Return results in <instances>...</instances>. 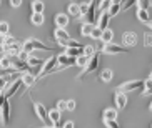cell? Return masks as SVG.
I'll return each instance as SVG.
<instances>
[{
    "instance_id": "f35d334b",
    "label": "cell",
    "mask_w": 152,
    "mask_h": 128,
    "mask_svg": "<svg viewBox=\"0 0 152 128\" xmlns=\"http://www.w3.org/2000/svg\"><path fill=\"white\" fill-rule=\"evenodd\" d=\"M57 110H58V111L67 110V103L64 102V100H58V102H57Z\"/></svg>"
},
{
    "instance_id": "2e32d148",
    "label": "cell",
    "mask_w": 152,
    "mask_h": 128,
    "mask_svg": "<svg viewBox=\"0 0 152 128\" xmlns=\"http://www.w3.org/2000/svg\"><path fill=\"white\" fill-rule=\"evenodd\" d=\"M49 120H50V123H52V125H55V127H60L62 111H58L57 108H54V110H49Z\"/></svg>"
},
{
    "instance_id": "e0dca14e",
    "label": "cell",
    "mask_w": 152,
    "mask_h": 128,
    "mask_svg": "<svg viewBox=\"0 0 152 128\" xmlns=\"http://www.w3.org/2000/svg\"><path fill=\"white\" fill-rule=\"evenodd\" d=\"M70 22V17H69L67 13H57L55 15V25L60 27V28H65Z\"/></svg>"
},
{
    "instance_id": "bcb514c9",
    "label": "cell",
    "mask_w": 152,
    "mask_h": 128,
    "mask_svg": "<svg viewBox=\"0 0 152 128\" xmlns=\"http://www.w3.org/2000/svg\"><path fill=\"white\" fill-rule=\"evenodd\" d=\"M4 102H5V95H4V92H0V106H2Z\"/></svg>"
},
{
    "instance_id": "1f68e13d",
    "label": "cell",
    "mask_w": 152,
    "mask_h": 128,
    "mask_svg": "<svg viewBox=\"0 0 152 128\" xmlns=\"http://www.w3.org/2000/svg\"><path fill=\"white\" fill-rule=\"evenodd\" d=\"M9 32H10V23L9 22H0V37H5V35H9Z\"/></svg>"
},
{
    "instance_id": "8d00e7d4",
    "label": "cell",
    "mask_w": 152,
    "mask_h": 128,
    "mask_svg": "<svg viewBox=\"0 0 152 128\" xmlns=\"http://www.w3.org/2000/svg\"><path fill=\"white\" fill-rule=\"evenodd\" d=\"M67 110L69 111H75V106H77V103H75V100H67Z\"/></svg>"
},
{
    "instance_id": "d590c367",
    "label": "cell",
    "mask_w": 152,
    "mask_h": 128,
    "mask_svg": "<svg viewBox=\"0 0 152 128\" xmlns=\"http://www.w3.org/2000/svg\"><path fill=\"white\" fill-rule=\"evenodd\" d=\"M95 52H97V50L94 48V45H85L84 47V55H87V57H92Z\"/></svg>"
},
{
    "instance_id": "7402d4cb",
    "label": "cell",
    "mask_w": 152,
    "mask_h": 128,
    "mask_svg": "<svg viewBox=\"0 0 152 128\" xmlns=\"http://www.w3.org/2000/svg\"><path fill=\"white\" fill-rule=\"evenodd\" d=\"M102 116H104V120H117L119 110H117V108H105Z\"/></svg>"
},
{
    "instance_id": "cb8c5ba5",
    "label": "cell",
    "mask_w": 152,
    "mask_h": 128,
    "mask_svg": "<svg viewBox=\"0 0 152 128\" xmlns=\"http://www.w3.org/2000/svg\"><path fill=\"white\" fill-rule=\"evenodd\" d=\"M27 65H28V68H34V67H39V68H40V67L44 65V60L39 58V57H32V55H28Z\"/></svg>"
},
{
    "instance_id": "f5cc1de1",
    "label": "cell",
    "mask_w": 152,
    "mask_h": 128,
    "mask_svg": "<svg viewBox=\"0 0 152 128\" xmlns=\"http://www.w3.org/2000/svg\"><path fill=\"white\" fill-rule=\"evenodd\" d=\"M151 128H152V127H151Z\"/></svg>"
},
{
    "instance_id": "c3c4849f",
    "label": "cell",
    "mask_w": 152,
    "mask_h": 128,
    "mask_svg": "<svg viewBox=\"0 0 152 128\" xmlns=\"http://www.w3.org/2000/svg\"><path fill=\"white\" fill-rule=\"evenodd\" d=\"M149 7H152V0H149Z\"/></svg>"
},
{
    "instance_id": "ac0fdd59",
    "label": "cell",
    "mask_w": 152,
    "mask_h": 128,
    "mask_svg": "<svg viewBox=\"0 0 152 128\" xmlns=\"http://www.w3.org/2000/svg\"><path fill=\"white\" fill-rule=\"evenodd\" d=\"M30 9H32V13H44L45 4L42 2V0H32Z\"/></svg>"
},
{
    "instance_id": "8fae6325",
    "label": "cell",
    "mask_w": 152,
    "mask_h": 128,
    "mask_svg": "<svg viewBox=\"0 0 152 128\" xmlns=\"http://www.w3.org/2000/svg\"><path fill=\"white\" fill-rule=\"evenodd\" d=\"M109 22H110V15H109L107 12H99L95 25H97L100 30H105V28H109Z\"/></svg>"
},
{
    "instance_id": "f546056e",
    "label": "cell",
    "mask_w": 152,
    "mask_h": 128,
    "mask_svg": "<svg viewBox=\"0 0 152 128\" xmlns=\"http://www.w3.org/2000/svg\"><path fill=\"white\" fill-rule=\"evenodd\" d=\"M94 25H95V23H85V22H84V25L80 27V33H82V37H90V32H92Z\"/></svg>"
},
{
    "instance_id": "7a4b0ae2",
    "label": "cell",
    "mask_w": 152,
    "mask_h": 128,
    "mask_svg": "<svg viewBox=\"0 0 152 128\" xmlns=\"http://www.w3.org/2000/svg\"><path fill=\"white\" fill-rule=\"evenodd\" d=\"M57 67V55H52L47 60H44V65L40 67V72L39 75H35V80H40L44 77H47L49 73H54V68Z\"/></svg>"
},
{
    "instance_id": "e575fe53",
    "label": "cell",
    "mask_w": 152,
    "mask_h": 128,
    "mask_svg": "<svg viewBox=\"0 0 152 128\" xmlns=\"http://www.w3.org/2000/svg\"><path fill=\"white\" fill-rule=\"evenodd\" d=\"M104 125L107 128H121V125H119L117 120H104Z\"/></svg>"
},
{
    "instance_id": "8992f818",
    "label": "cell",
    "mask_w": 152,
    "mask_h": 128,
    "mask_svg": "<svg viewBox=\"0 0 152 128\" xmlns=\"http://www.w3.org/2000/svg\"><path fill=\"white\" fill-rule=\"evenodd\" d=\"M102 53H107V55H115V53H129V48H125V47H122V45H117V43H104L102 50H100Z\"/></svg>"
},
{
    "instance_id": "44dd1931",
    "label": "cell",
    "mask_w": 152,
    "mask_h": 128,
    "mask_svg": "<svg viewBox=\"0 0 152 128\" xmlns=\"http://www.w3.org/2000/svg\"><path fill=\"white\" fill-rule=\"evenodd\" d=\"M99 78L102 80L104 83H109V82L114 78V72H112L110 68H104V70L99 73Z\"/></svg>"
},
{
    "instance_id": "60d3db41",
    "label": "cell",
    "mask_w": 152,
    "mask_h": 128,
    "mask_svg": "<svg viewBox=\"0 0 152 128\" xmlns=\"http://www.w3.org/2000/svg\"><path fill=\"white\" fill-rule=\"evenodd\" d=\"M79 7H80V13H82V17H84V15H85V12H87V9H89V2L79 4Z\"/></svg>"
},
{
    "instance_id": "836d02e7",
    "label": "cell",
    "mask_w": 152,
    "mask_h": 128,
    "mask_svg": "<svg viewBox=\"0 0 152 128\" xmlns=\"http://www.w3.org/2000/svg\"><path fill=\"white\" fill-rule=\"evenodd\" d=\"M100 35H102V30H100L97 25H94V28H92V32H90V37H92L94 40H100Z\"/></svg>"
},
{
    "instance_id": "d6a6232c",
    "label": "cell",
    "mask_w": 152,
    "mask_h": 128,
    "mask_svg": "<svg viewBox=\"0 0 152 128\" xmlns=\"http://www.w3.org/2000/svg\"><path fill=\"white\" fill-rule=\"evenodd\" d=\"M0 68H14V67H12V62H10V58L7 57V55L0 57Z\"/></svg>"
},
{
    "instance_id": "ee69618b",
    "label": "cell",
    "mask_w": 152,
    "mask_h": 128,
    "mask_svg": "<svg viewBox=\"0 0 152 128\" xmlns=\"http://www.w3.org/2000/svg\"><path fill=\"white\" fill-rule=\"evenodd\" d=\"M62 128H75V125H74V121H65L62 125Z\"/></svg>"
},
{
    "instance_id": "74e56055",
    "label": "cell",
    "mask_w": 152,
    "mask_h": 128,
    "mask_svg": "<svg viewBox=\"0 0 152 128\" xmlns=\"http://www.w3.org/2000/svg\"><path fill=\"white\" fill-rule=\"evenodd\" d=\"M9 85H10V83L5 80V77H0V92H4V90L7 88Z\"/></svg>"
},
{
    "instance_id": "681fc988",
    "label": "cell",
    "mask_w": 152,
    "mask_h": 128,
    "mask_svg": "<svg viewBox=\"0 0 152 128\" xmlns=\"http://www.w3.org/2000/svg\"><path fill=\"white\" fill-rule=\"evenodd\" d=\"M149 27H151V28H152V20H151V22H149Z\"/></svg>"
},
{
    "instance_id": "9c48e42d",
    "label": "cell",
    "mask_w": 152,
    "mask_h": 128,
    "mask_svg": "<svg viewBox=\"0 0 152 128\" xmlns=\"http://www.w3.org/2000/svg\"><path fill=\"white\" fill-rule=\"evenodd\" d=\"M57 65H60L62 68H69V67L75 65V58L69 57L67 53H58L57 55Z\"/></svg>"
},
{
    "instance_id": "52a82bcc",
    "label": "cell",
    "mask_w": 152,
    "mask_h": 128,
    "mask_svg": "<svg viewBox=\"0 0 152 128\" xmlns=\"http://www.w3.org/2000/svg\"><path fill=\"white\" fill-rule=\"evenodd\" d=\"M34 110H35V115L39 116V120H42L45 125H52L49 120V110L44 103H34Z\"/></svg>"
},
{
    "instance_id": "4dcf8cb0",
    "label": "cell",
    "mask_w": 152,
    "mask_h": 128,
    "mask_svg": "<svg viewBox=\"0 0 152 128\" xmlns=\"http://www.w3.org/2000/svg\"><path fill=\"white\" fill-rule=\"evenodd\" d=\"M142 95H152V78L144 80V88H142Z\"/></svg>"
},
{
    "instance_id": "d4e9b609",
    "label": "cell",
    "mask_w": 152,
    "mask_h": 128,
    "mask_svg": "<svg viewBox=\"0 0 152 128\" xmlns=\"http://www.w3.org/2000/svg\"><path fill=\"white\" fill-rule=\"evenodd\" d=\"M30 22L34 23L35 27H40V25H44V22H45V18H44V13H32V17H30Z\"/></svg>"
},
{
    "instance_id": "7dc6e473",
    "label": "cell",
    "mask_w": 152,
    "mask_h": 128,
    "mask_svg": "<svg viewBox=\"0 0 152 128\" xmlns=\"http://www.w3.org/2000/svg\"><path fill=\"white\" fill-rule=\"evenodd\" d=\"M44 128H62V127H55V125H47V127H44Z\"/></svg>"
},
{
    "instance_id": "9a60e30c",
    "label": "cell",
    "mask_w": 152,
    "mask_h": 128,
    "mask_svg": "<svg viewBox=\"0 0 152 128\" xmlns=\"http://www.w3.org/2000/svg\"><path fill=\"white\" fill-rule=\"evenodd\" d=\"M20 80H22V85H25V87H30V85H34L37 82L35 75H34L32 72H28V70L20 73Z\"/></svg>"
},
{
    "instance_id": "d6986e66",
    "label": "cell",
    "mask_w": 152,
    "mask_h": 128,
    "mask_svg": "<svg viewBox=\"0 0 152 128\" xmlns=\"http://www.w3.org/2000/svg\"><path fill=\"white\" fill-rule=\"evenodd\" d=\"M54 37L55 40H69L70 38V33L67 32V28H60V27H57L54 32Z\"/></svg>"
},
{
    "instance_id": "4fadbf2b",
    "label": "cell",
    "mask_w": 152,
    "mask_h": 128,
    "mask_svg": "<svg viewBox=\"0 0 152 128\" xmlns=\"http://www.w3.org/2000/svg\"><path fill=\"white\" fill-rule=\"evenodd\" d=\"M122 42H124L127 47H135L139 42V37L135 32H125L124 35H122Z\"/></svg>"
},
{
    "instance_id": "5bb4252c",
    "label": "cell",
    "mask_w": 152,
    "mask_h": 128,
    "mask_svg": "<svg viewBox=\"0 0 152 128\" xmlns=\"http://www.w3.org/2000/svg\"><path fill=\"white\" fill-rule=\"evenodd\" d=\"M67 15H69V17H74L75 20L82 18V13H80V7H79V4L72 2V4L67 7Z\"/></svg>"
},
{
    "instance_id": "603a6c76",
    "label": "cell",
    "mask_w": 152,
    "mask_h": 128,
    "mask_svg": "<svg viewBox=\"0 0 152 128\" xmlns=\"http://www.w3.org/2000/svg\"><path fill=\"white\" fill-rule=\"evenodd\" d=\"M112 40H114V32H112L110 28H105V30H102L100 42H102V43H110Z\"/></svg>"
},
{
    "instance_id": "5b68a950",
    "label": "cell",
    "mask_w": 152,
    "mask_h": 128,
    "mask_svg": "<svg viewBox=\"0 0 152 128\" xmlns=\"http://www.w3.org/2000/svg\"><path fill=\"white\" fill-rule=\"evenodd\" d=\"M144 88V80H129L119 87V92H124V93H129V92H137V90H142Z\"/></svg>"
},
{
    "instance_id": "277c9868",
    "label": "cell",
    "mask_w": 152,
    "mask_h": 128,
    "mask_svg": "<svg viewBox=\"0 0 152 128\" xmlns=\"http://www.w3.org/2000/svg\"><path fill=\"white\" fill-rule=\"evenodd\" d=\"M97 2L99 0H89V9H87V12H85V15L82 18H84L85 23H95V20H97Z\"/></svg>"
},
{
    "instance_id": "ab89813d",
    "label": "cell",
    "mask_w": 152,
    "mask_h": 128,
    "mask_svg": "<svg viewBox=\"0 0 152 128\" xmlns=\"http://www.w3.org/2000/svg\"><path fill=\"white\" fill-rule=\"evenodd\" d=\"M135 4L139 5V9H149V0H137Z\"/></svg>"
},
{
    "instance_id": "b9f144b4",
    "label": "cell",
    "mask_w": 152,
    "mask_h": 128,
    "mask_svg": "<svg viewBox=\"0 0 152 128\" xmlns=\"http://www.w3.org/2000/svg\"><path fill=\"white\" fill-rule=\"evenodd\" d=\"M23 0H10V5L14 7V9H18V7H22Z\"/></svg>"
},
{
    "instance_id": "7bdbcfd3",
    "label": "cell",
    "mask_w": 152,
    "mask_h": 128,
    "mask_svg": "<svg viewBox=\"0 0 152 128\" xmlns=\"http://www.w3.org/2000/svg\"><path fill=\"white\" fill-rule=\"evenodd\" d=\"M17 57L20 58V60H23V62H27V58H28V53H27V52H23V50H20V53H18Z\"/></svg>"
},
{
    "instance_id": "f1b7e54d",
    "label": "cell",
    "mask_w": 152,
    "mask_h": 128,
    "mask_svg": "<svg viewBox=\"0 0 152 128\" xmlns=\"http://www.w3.org/2000/svg\"><path fill=\"white\" fill-rule=\"evenodd\" d=\"M112 5V0H99L97 2V12H107Z\"/></svg>"
},
{
    "instance_id": "83f0119b",
    "label": "cell",
    "mask_w": 152,
    "mask_h": 128,
    "mask_svg": "<svg viewBox=\"0 0 152 128\" xmlns=\"http://www.w3.org/2000/svg\"><path fill=\"white\" fill-rule=\"evenodd\" d=\"M64 53H67L69 57H79V55H82V53H84V47H82V48H77V47H70V48H65V52Z\"/></svg>"
},
{
    "instance_id": "f6af8a7d",
    "label": "cell",
    "mask_w": 152,
    "mask_h": 128,
    "mask_svg": "<svg viewBox=\"0 0 152 128\" xmlns=\"http://www.w3.org/2000/svg\"><path fill=\"white\" fill-rule=\"evenodd\" d=\"M5 55V45H0V57Z\"/></svg>"
},
{
    "instance_id": "816d5d0a",
    "label": "cell",
    "mask_w": 152,
    "mask_h": 128,
    "mask_svg": "<svg viewBox=\"0 0 152 128\" xmlns=\"http://www.w3.org/2000/svg\"><path fill=\"white\" fill-rule=\"evenodd\" d=\"M149 78H152V73H151V77H149Z\"/></svg>"
},
{
    "instance_id": "7c38bea8",
    "label": "cell",
    "mask_w": 152,
    "mask_h": 128,
    "mask_svg": "<svg viewBox=\"0 0 152 128\" xmlns=\"http://www.w3.org/2000/svg\"><path fill=\"white\" fill-rule=\"evenodd\" d=\"M20 87H22V80L20 78H17V80H14V82H12V83L9 85V87H7V88H5V98H12L15 95V93L18 92V90H20Z\"/></svg>"
},
{
    "instance_id": "f907efd6",
    "label": "cell",
    "mask_w": 152,
    "mask_h": 128,
    "mask_svg": "<svg viewBox=\"0 0 152 128\" xmlns=\"http://www.w3.org/2000/svg\"><path fill=\"white\" fill-rule=\"evenodd\" d=\"M149 110H151V111H152V103H151V106H149Z\"/></svg>"
},
{
    "instance_id": "484cf974",
    "label": "cell",
    "mask_w": 152,
    "mask_h": 128,
    "mask_svg": "<svg viewBox=\"0 0 152 128\" xmlns=\"http://www.w3.org/2000/svg\"><path fill=\"white\" fill-rule=\"evenodd\" d=\"M89 60H90V57H87V55H79V57H75V65L77 67H80V68H85L87 67V63H89Z\"/></svg>"
},
{
    "instance_id": "30bf717a",
    "label": "cell",
    "mask_w": 152,
    "mask_h": 128,
    "mask_svg": "<svg viewBox=\"0 0 152 128\" xmlns=\"http://www.w3.org/2000/svg\"><path fill=\"white\" fill-rule=\"evenodd\" d=\"M0 120L4 125H9V120H10V103H9V98H5V102L2 103L0 106Z\"/></svg>"
},
{
    "instance_id": "4316f807",
    "label": "cell",
    "mask_w": 152,
    "mask_h": 128,
    "mask_svg": "<svg viewBox=\"0 0 152 128\" xmlns=\"http://www.w3.org/2000/svg\"><path fill=\"white\" fill-rule=\"evenodd\" d=\"M121 10H122V4H112L110 7H109L107 13L110 15V18H112V17H115V15H119Z\"/></svg>"
},
{
    "instance_id": "3957f363",
    "label": "cell",
    "mask_w": 152,
    "mask_h": 128,
    "mask_svg": "<svg viewBox=\"0 0 152 128\" xmlns=\"http://www.w3.org/2000/svg\"><path fill=\"white\" fill-rule=\"evenodd\" d=\"M100 53L102 52H95L92 57H90L89 63H87V67H85L84 70H82V73L79 77H77V80H82L84 77H87L89 73H94L95 70H97V67H99V57H100Z\"/></svg>"
},
{
    "instance_id": "ba28073f",
    "label": "cell",
    "mask_w": 152,
    "mask_h": 128,
    "mask_svg": "<svg viewBox=\"0 0 152 128\" xmlns=\"http://www.w3.org/2000/svg\"><path fill=\"white\" fill-rule=\"evenodd\" d=\"M114 103H115V108L119 111L124 110L125 106H127V103H129V97H127V93L119 92V90H117L115 95H114Z\"/></svg>"
},
{
    "instance_id": "ffe728a7",
    "label": "cell",
    "mask_w": 152,
    "mask_h": 128,
    "mask_svg": "<svg viewBox=\"0 0 152 128\" xmlns=\"http://www.w3.org/2000/svg\"><path fill=\"white\" fill-rule=\"evenodd\" d=\"M137 18L142 23L151 22V15H149V9H137Z\"/></svg>"
},
{
    "instance_id": "6da1fadb",
    "label": "cell",
    "mask_w": 152,
    "mask_h": 128,
    "mask_svg": "<svg viewBox=\"0 0 152 128\" xmlns=\"http://www.w3.org/2000/svg\"><path fill=\"white\" fill-rule=\"evenodd\" d=\"M22 50H23V52H27L28 55H32L35 50H42V52H47V50H50V52H54V48H52V47L45 45L42 40H37V38H27V40L22 43Z\"/></svg>"
}]
</instances>
